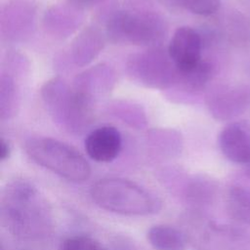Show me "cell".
Returning <instances> with one entry per match:
<instances>
[{"label": "cell", "mask_w": 250, "mask_h": 250, "mask_svg": "<svg viewBox=\"0 0 250 250\" xmlns=\"http://www.w3.org/2000/svg\"><path fill=\"white\" fill-rule=\"evenodd\" d=\"M91 197L101 208L127 216H147L161 209V201L155 195L125 179L97 181L91 188Z\"/></svg>", "instance_id": "obj_2"}, {"label": "cell", "mask_w": 250, "mask_h": 250, "mask_svg": "<svg viewBox=\"0 0 250 250\" xmlns=\"http://www.w3.org/2000/svg\"><path fill=\"white\" fill-rule=\"evenodd\" d=\"M106 32L114 43L154 47L165 37L167 25L156 12L129 9L117 11L110 17Z\"/></svg>", "instance_id": "obj_4"}, {"label": "cell", "mask_w": 250, "mask_h": 250, "mask_svg": "<svg viewBox=\"0 0 250 250\" xmlns=\"http://www.w3.org/2000/svg\"><path fill=\"white\" fill-rule=\"evenodd\" d=\"M71 1L77 5H93L99 2L100 0H71Z\"/></svg>", "instance_id": "obj_19"}, {"label": "cell", "mask_w": 250, "mask_h": 250, "mask_svg": "<svg viewBox=\"0 0 250 250\" xmlns=\"http://www.w3.org/2000/svg\"><path fill=\"white\" fill-rule=\"evenodd\" d=\"M24 149L35 163L70 182L82 183L91 175V167L83 155L59 140L30 138L25 142Z\"/></svg>", "instance_id": "obj_3"}, {"label": "cell", "mask_w": 250, "mask_h": 250, "mask_svg": "<svg viewBox=\"0 0 250 250\" xmlns=\"http://www.w3.org/2000/svg\"><path fill=\"white\" fill-rule=\"evenodd\" d=\"M247 175L250 177V162L248 163V167H247Z\"/></svg>", "instance_id": "obj_20"}, {"label": "cell", "mask_w": 250, "mask_h": 250, "mask_svg": "<svg viewBox=\"0 0 250 250\" xmlns=\"http://www.w3.org/2000/svg\"><path fill=\"white\" fill-rule=\"evenodd\" d=\"M219 146L229 161L237 164L250 162V124L235 121L228 124L219 135Z\"/></svg>", "instance_id": "obj_10"}, {"label": "cell", "mask_w": 250, "mask_h": 250, "mask_svg": "<svg viewBox=\"0 0 250 250\" xmlns=\"http://www.w3.org/2000/svg\"><path fill=\"white\" fill-rule=\"evenodd\" d=\"M61 250H105V249L98 240L90 236L75 235V236L66 238L62 242Z\"/></svg>", "instance_id": "obj_17"}, {"label": "cell", "mask_w": 250, "mask_h": 250, "mask_svg": "<svg viewBox=\"0 0 250 250\" xmlns=\"http://www.w3.org/2000/svg\"><path fill=\"white\" fill-rule=\"evenodd\" d=\"M193 237L200 250H250V234L242 228L207 222Z\"/></svg>", "instance_id": "obj_7"}, {"label": "cell", "mask_w": 250, "mask_h": 250, "mask_svg": "<svg viewBox=\"0 0 250 250\" xmlns=\"http://www.w3.org/2000/svg\"><path fill=\"white\" fill-rule=\"evenodd\" d=\"M19 98V89L14 79L9 75L3 74L0 82V110L2 118H10L17 113Z\"/></svg>", "instance_id": "obj_14"}, {"label": "cell", "mask_w": 250, "mask_h": 250, "mask_svg": "<svg viewBox=\"0 0 250 250\" xmlns=\"http://www.w3.org/2000/svg\"><path fill=\"white\" fill-rule=\"evenodd\" d=\"M41 95L54 120L66 130L79 132L91 122L93 100L75 88L71 89L62 79L48 81Z\"/></svg>", "instance_id": "obj_5"}, {"label": "cell", "mask_w": 250, "mask_h": 250, "mask_svg": "<svg viewBox=\"0 0 250 250\" xmlns=\"http://www.w3.org/2000/svg\"><path fill=\"white\" fill-rule=\"evenodd\" d=\"M101 39L95 31L86 30L77 38L74 46V61L77 64H84L91 61L101 49Z\"/></svg>", "instance_id": "obj_15"}, {"label": "cell", "mask_w": 250, "mask_h": 250, "mask_svg": "<svg viewBox=\"0 0 250 250\" xmlns=\"http://www.w3.org/2000/svg\"><path fill=\"white\" fill-rule=\"evenodd\" d=\"M201 50L199 33L189 26H181L175 30L167 52L178 73H184L201 62Z\"/></svg>", "instance_id": "obj_8"}, {"label": "cell", "mask_w": 250, "mask_h": 250, "mask_svg": "<svg viewBox=\"0 0 250 250\" xmlns=\"http://www.w3.org/2000/svg\"><path fill=\"white\" fill-rule=\"evenodd\" d=\"M250 104L247 87L225 86L214 90L208 97V107L217 119L227 120L242 113Z\"/></svg>", "instance_id": "obj_9"}, {"label": "cell", "mask_w": 250, "mask_h": 250, "mask_svg": "<svg viewBox=\"0 0 250 250\" xmlns=\"http://www.w3.org/2000/svg\"><path fill=\"white\" fill-rule=\"evenodd\" d=\"M184 9L199 16H210L220 8V0H176Z\"/></svg>", "instance_id": "obj_16"}, {"label": "cell", "mask_w": 250, "mask_h": 250, "mask_svg": "<svg viewBox=\"0 0 250 250\" xmlns=\"http://www.w3.org/2000/svg\"><path fill=\"white\" fill-rule=\"evenodd\" d=\"M2 217L9 229L22 238L45 234L50 225V211L30 184L18 181L11 184L2 199Z\"/></svg>", "instance_id": "obj_1"}, {"label": "cell", "mask_w": 250, "mask_h": 250, "mask_svg": "<svg viewBox=\"0 0 250 250\" xmlns=\"http://www.w3.org/2000/svg\"><path fill=\"white\" fill-rule=\"evenodd\" d=\"M121 147V134L112 126L96 128L85 139V150L96 162H111L118 156Z\"/></svg>", "instance_id": "obj_11"}, {"label": "cell", "mask_w": 250, "mask_h": 250, "mask_svg": "<svg viewBox=\"0 0 250 250\" xmlns=\"http://www.w3.org/2000/svg\"><path fill=\"white\" fill-rule=\"evenodd\" d=\"M127 68L132 79L147 87L165 88L178 79L177 67L168 52L156 49L132 56Z\"/></svg>", "instance_id": "obj_6"}, {"label": "cell", "mask_w": 250, "mask_h": 250, "mask_svg": "<svg viewBox=\"0 0 250 250\" xmlns=\"http://www.w3.org/2000/svg\"><path fill=\"white\" fill-rule=\"evenodd\" d=\"M147 240L156 250H185L187 235L179 229L166 225H156L147 231Z\"/></svg>", "instance_id": "obj_13"}, {"label": "cell", "mask_w": 250, "mask_h": 250, "mask_svg": "<svg viewBox=\"0 0 250 250\" xmlns=\"http://www.w3.org/2000/svg\"><path fill=\"white\" fill-rule=\"evenodd\" d=\"M229 216L239 226L250 228V185L234 183L229 186L226 196Z\"/></svg>", "instance_id": "obj_12"}, {"label": "cell", "mask_w": 250, "mask_h": 250, "mask_svg": "<svg viewBox=\"0 0 250 250\" xmlns=\"http://www.w3.org/2000/svg\"><path fill=\"white\" fill-rule=\"evenodd\" d=\"M11 153V147L9 143L4 140L3 138H1L0 140V159L1 160H5L10 156Z\"/></svg>", "instance_id": "obj_18"}]
</instances>
